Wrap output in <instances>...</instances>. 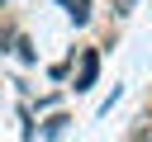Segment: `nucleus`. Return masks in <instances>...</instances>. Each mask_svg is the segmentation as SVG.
<instances>
[{"instance_id":"f257e3e1","label":"nucleus","mask_w":152,"mask_h":142,"mask_svg":"<svg viewBox=\"0 0 152 142\" xmlns=\"http://www.w3.org/2000/svg\"><path fill=\"white\" fill-rule=\"evenodd\" d=\"M71 62H76L71 90H76V95L95 90V80H100V47H76V52H71Z\"/></svg>"},{"instance_id":"f03ea898","label":"nucleus","mask_w":152,"mask_h":142,"mask_svg":"<svg viewBox=\"0 0 152 142\" xmlns=\"http://www.w3.org/2000/svg\"><path fill=\"white\" fill-rule=\"evenodd\" d=\"M62 9H66V19L76 24V28H86L90 19H95V0H57Z\"/></svg>"},{"instance_id":"7ed1b4c3","label":"nucleus","mask_w":152,"mask_h":142,"mask_svg":"<svg viewBox=\"0 0 152 142\" xmlns=\"http://www.w3.org/2000/svg\"><path fill=\"white\" fill-rule=\"evenodd\" d=\"M66 123H71L66 114H48V123L38 128V137H48V142H57V137H66Z\"/></svg>"},{"instance_id":"20e7f679","label":"nucleus","mask_w":152,"mask_h":142,"mask_svg":"<svg viewBox=\"0 0 152 142\" xmlns=\"http://www.w3.org/2000/svg\"><path fill=\"white\" fill-rule=\"evenodd\" d=\"M14 52H19V62H24V66H33V62H38V47H33V38H24V33H19Z\"/></svg>"},{"instance_id":"39448f33","label":"nucleus","mask_w":152,"mask_h":142,"mask_svg":"<svg viewBox=\"0 0 152 142\" xmlns=\"http://www.w3.org/2000/svg\"><path fill=\"white\" fill-rule=\"evenodd\" d=\"M14 43H19V28H14L10 19H5V24H0V57H5V52H10Z\"/></svg>"},{"instance_id":"423d86ee","label":"nucleus","mask_w":152,"mask_h":142,"mask_svg":"<svg viewBox=\"0 0 152 142\" xmlns=\"http://www.w3.org/2000/svg\"><path fill=\"white\" fill-rule=\"evenodd\" d=\"M33 109H38V114H52V109H57V95H38Z\"/></svg>"},{"instance_id":"0eeeda50","label":"nucleus","mask_w":152,"mask_h":142,"mask_svg":"<svg viewBox=\"0 0 152 142\" xmlns=\"http://www.w3.org/2000/svg\"><path fill=\"white\" fill-rule=\"evenodd\" d=\"M48 76H52V80H66V76H71V66H66V62H52V66H48Z\"/></svg>"},{"instance_id":"6e6552de","label":"nucleus","mask_w":152,"mask_h":142,"mask_svg":"<svg viewBox=\"0 0 152 142\" xmlns=\"http://www.w3.org/2000/svg\"><path fill=\"white\" fill-rule=\"evenodd\" d=\"M119 95H124V90H119V85H114V90H109V95H104V99H100V114H109V109H114V104H119Z\"/></svg>"},{"instance_id":"1a4fd4ad","label":"nucleus","mask_w":152,"mask_h":142,"mask_svg":"<svg viewBox=\"0 0 152 142\" xmlns=\"http://www.w3.org/2000/svg\"><path fill=\"white\" fill-rule=\"evenodd\" d=\"M133 5H138V0H114V14L124 19V14H133Z\"/></svg>"},{"instance_id":"9d476101","label":"nucleus","mask_w":152,"mask_h":142,"mask_svg":"<svg viewBox=\"0 0 152 142\" xmlns=\"http://www.w3.org/2000/svg\"><path fill=\"white\" fill-rule=\"evenodd\" d=\"M128 142H152V128H147V123H142V128H133V137H128Z\"/></svg>"},{"instance_id":"9b49d317","label":"nucleus","mask_w":152,"mask_h":142,"mask_svg":"<svg viewBox=\"0 0 152 142\" xmlns=\"http://www.w3.org/2000/svg\"><path fill=\"white\" fill-rule=\"evenodd\" d=\"M5 5H10V0H0V9H5Z\"/></svg>"},{"instance_id":"f8f14e48","label":"nucleus","mask_w":152,"mask_h":142,"mask_svg":"<svg viewBox=\"0 0 152 142\" xmlns=\"http://www.w3.org/2000/svg\"><path fill=\"white\" fill-rule=\"evenodd\" d=\"M147 114H152V104H147Z\"/></svg>"}]
</instances>
